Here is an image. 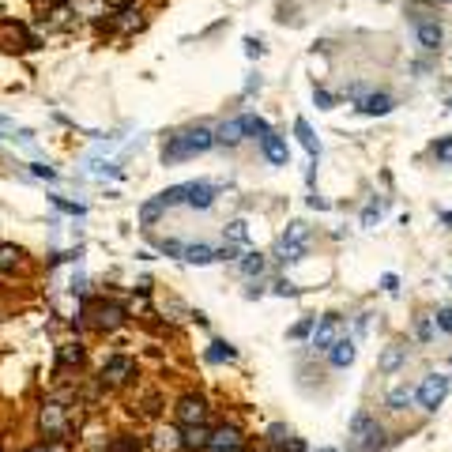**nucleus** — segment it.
Masks as SVG:
<instances>
[{"instance_id": "34", "label": "nucleus", "mask_w": 452, "mask_h": 452, "mask_svg": "<svg viewBox=\"0 0 452 452\" xmlns=\"http://www.w3.org/2000/svg\"><path fill=\"white\" fill-rule=\"evenodd\" d=\"M433 158H437V163H452V136H445V140H437L433 143Z\"/></svg>"}, {"instance_id": "30", "label": "nucleus", "mask_w": 452, "mask_h": 452, "mask_svg": "<svg viewBox=\"0 0 452 452\" xmlns=\"http://www.w3.org/2000/svg\"><path fill=\"white\" fill-rule=\"evenodd\" d=\"M185 189H189V185H170L166 192H158L163 207H178V204H185Z\"/></svg>"}, {"instance_id": "29", "label": "nucleus", "mask_w": 452, "mask_h": 452, "mask_svg": "<svg viewBox=\"0 0 452 452\" xmlns=\"http://www.w3.org/2000/svg\"><path fill=\"white\" fill-rule=\"evenodd\" d=\"M163 211H166V207H163V200L155 196V200H148V204L140 207V222H143V226H155V219L163 215Z\"/></svg>"}, {"instance_id": "33", "label": "nucleus", "mask_w": 452, "mask_h": 452, "mask_svg": "<svg viewBox=\"0 0 452 452\" xmlns=\"http://www.w3.org/2000/svg\"><path fill=\"white\" fill-rule=\"evenodd\" d=\"M49 204H53V207H61V211H68V215H76V219H79V215H83V211H87L83 204H76V200H64V196H49Z\"/></svg>"}, {"instance_id": "26", "label": "nucleus", "mask_w": 452, "mask_h": 452, "mask_svg": "<svg viewBox=\"0 0 452 452\" xmlns=\"http://www.w3.org/2000/svg\"><path fill=\"white\" fill-rule=\"evenodd\" d=\"M222 237H226V245H245L249 242V226L242 219H234V222L222 226Z\"/></svg>"}, {"instance_id": "21", "label": "nucleus", "mask_w": 452, "mask_h": 452, "mask_svg": "<svg viewBox=\"0 0 452 452\" xmlns=\"http://www.w3.org/2000/svg\"><path fill=\"white\" fill-rule=\"evenodd\" d=\"M354 339H336V343H332V347H328V358H332V366H336V369H347L351 362H354Z\"/></svg>"}, {"instance_id": "42", "label": "nucleus", "mask_w": 452, "mask_h": 452, "mask_svg": "<svg viewBox=\"0 0 452 452\" xmlns=\"http://www.w3.org/2000/svg\"><path fill=\"white\" fill-rule=\"evenodd\" d=\"M245 53H249V57H260V53H264V46L257 42V38H245Z\"/></svg>"}, {"instance_id": "32", "label": "nucleus", "mask_w": 452, "mask_h": 452, "mask_svg": "<svg viewBox=\"0 0 452 452\" xmlns=\"http://www.w3.org/2000/svg\"><path fill=\"white\" fill-rule=\"evenodd\" d=\"M415 339L430 343L433 339V317H415Z\"/></svg>"}, {"instance_id": "10", "label": "nucleus", "mask_w": 452, "mask_h": 452, "mask_svg": "<svg viewBox=\"0 0 452 452\" xmlns=\"http://www.w3.org/2000/svg\"><path fill=\"white\" fill-rule=\"evenodd\" d=\"M174 415L181 426H200V422L207 418V404H204V396H181L178 407H174Z\"/></svg>"}, {"instance_id": "22", "label": "nucleus", "mask_w": 452, "mask_h": 452, "mask_svg": "<svg viewBox=\"0 0 452 452\" xmlns=\"http://www.w3.org/2000/svg\"><path fill=\"white\" fill-rule=\"evenodd\" d=\"M407 362V347H400V343H392V347H384V354L377 358V369L381 374H396Z\"/></svg>"}, {"instance_id": "8", "label": "nucleus", "mask_w": 452, "mask_h": 452, "mask_svg": "<svg viewBox=\"0 0 452 452\" xmlns=\"http://www.w3.org/2000/svg\"><path fill=\"white\" fill-rule=\"evenodd\" d=\"M0 46L4 49H34L38 38L16 19H0Z\"/></svg>"}, {"instance_id": "13", "label": "nucleus", "mask_w": 452, "mask_h": 452, "mask_svg": "<svg viewBox=\"0 0 452 452\" xmlns=\"http://www.w3.org/2000/svg\"><path fill=\"white\" fill-rule=\"evenodd\" d=\"M336 339H339V317L328 313L321 317V324H313V351H328Z\"/></svg>"}, {"instance_id": "36", "label": "nucleus", "mask_w": 452, "mask_h": 452, "mask_svg": "<svg viewBox=\"0 0 452 452\" xmlns=\"http://www.w3.org/2000/svg\"><path fill=\"white\" fill-rule=\"evenodd\" d=\"M313 102H317V110H336V95H332V91H321V87H317V91H313Z\"/></svg>"}, {"instance_id": "39", "label": "nucleus", "mask_w": 452, "mask_h": 452, "mask_svg": "<svg viewBox=\"0 0 452 452\" xmlns=\"http://www.w3.org/2000/svg\"><path fill=\"white\" fill-rule=\"evenodd\" d=\"M377 219H381V204H369V207H366V215H362V222H366V226H374Z\"/></svg>"}, {"instance_id": "48", "label": "nucleus", "mask_w": 452, "mask_h": 452, "mask_svg": "<svg viewBox=\"0 0 452 452\" xmlns=\"http://www.w3.org/2000/svg\"><path fill=\"white\" fill-rule=\"evenodd\" d=\"M448 110H452V98H448Z\"/></svg>"}, {"instance_id": "3", "label": "nucleus", "mask_w": 452, "mask_h": 452, "mask_svg": "<svg viewBox=\"0 0 452 452\" xmlns=\"http://www.w3.org/2000/svg\"><path fill=\"white\" fill-rule=\"evenodd\" d=\"M83 317L91 321V328H98V332H117L125 321H128V313H125V305H117V302H87L83 305Z\"/></svg>"}, {"instance_id": "7", "label": "nucleus", "mask_w": 452, "mask_h": 452, "mask_svg": "<svg viewBox=\"0 0 452 452\" xmlns=\"http://www.w3.org/2000/svg\"><path fill=\"white\" fill-rule=\"evenodd\" d=\"M448 384H452V377H445V374H430V377L415 389V404H418L422 411H437V407L445 404V396H448Z\"/></svg>"}, {"instance_id": "17", "label": "nucleus", "mask_w": 452, "mask_h": 452, "mask_svg": "<svg viewBox=\"0 0 452 452\" xmlns=\"http://www.w3.org/2000/svg\"><path fill=\"white\" fill-rule=\"evenodd\" d=\"M207 437H211V426H207V422H200V426H181V448L204 452V448H207Z\"/></svg>"}, {"instance_id": "1", "label": "nucleus", "mask_w": 452, "mask_h": 452, "mask_svg": "<svg viewBox=\"0 0 452 452\" xmlns=\"http://www.w3.org/2000/svg\"><path fill=\"white\" fill-rule=\"evenodd\" d=\"M215 148V128L207 125H192V128H181L174 132L166 143H163V166H174V163H185V158H196Z\"/></svg>"}, {"instance_id": "14", "label": "nucleus", "mask_w": 452, "mask_h": 452, "mask_svg": "<svg viewBox=\"0 0 452 452\" xmlns=\"http://www.w3.org/2000/svg\"><path fill=\"white\" fill-rule=\"evenodd\" d=\"M354 110L362 113V117H389V113L396 110V102H392V95H377V91H374V95H362V98H358Z\"/></svg>"}, {"instance_id": "35", "label": "nucleus", "mask_w": 452, "mask_h": 452, "mask_svg": "<svg viewBox=\"0 0 452 452\" xmlns=\"http://www.w3.org/2000/svg\"><path fill=\"white\" fill-rule=\"evenodd\" d=\"M433 328H437V332H445V336H452V309H448V305L433 313Z\"/></svg>"}, {"instance_id": "5", "label": "nucleus", "mask_w": 452, "mask_h": 452, "mask_svg": "<svg viewBox=\"0 0 452 452\" xmlns=\"http://www.w3.org/2000/svg\"><path fill=\"white\" fill-rule=\"evenodd\" d=\"M305 245H309V226L302 219H294L287 226V234L279 237V260L283 264H298L305 257Z\"/></svg>"}, {"instance_id": "19", "label": "nucleus", "mask_w": 452, "mask_h": 452, "mask_svg": "<svg viewBox=\"0 0 452 452\" xmlns=\"http://www.w3.org/2000/svg\"><path fill=\"white\" fill-rule=\"evenodd\" d=\"M294 136H298V143L305 148V155L317 163V158H321V140H317V132L309 128V121H305V117H298V121H294Z\"/></svg>"}, {"instance_id": "45", "label": "nucleus", "mask_w": 452, "mask_h": 452, "mask_svg": "<svg viewBox=\"0 0 452 452\" xmlns=\"http://www.w3.org/2000/svg\"><path fill=\"white\" fill-rule=\"evenodd\" d=\"M441 219H445V222H448V226H452V211H445V215H441Z\"/></svg>"}, {"instance_id": "38", "label": "nucleus", "mask_w": 452, "mask_h": 452, "mask_svg": "<svg viewBox=\"0 0 452 452\" xmlns=\"http://www.w3.org/2000/svg\"><path fill=\"white\" fill-rule=\"evenodd\" d=\"M313 324H317V317H305V321H298L294 328H290V336H294V339H305V336L313 332Z\"/></svg>"}, {"instance_id": "44", "label": "nucleus", "mask_w": 452, "mask_h": 452, "mask_svg": "<svg viewBox=\"0 0 452 452\" xmlns=\"http://www.w3.org/2000/svg\"><path fill=\"white\" fill-rule=\"evenodd\" d=\"M19 452H53V445L42 441V445H31V448H19Z\"/></svg>"}, {"instance_id": "31", "label": "nucleus", "mask_w": 452, "mask_h": 452, "mask_svg": "<svg viewBox=\"0 0 452 452\" xmlns=\"http://www.w3.org/2000/svg\"><path fill=\"white\" fill-rule=\"evenodd\" d=\"M237 268H242V275H260L264 272V257H260V252H249V257H242Z\"/></svg>"}, {"instance_id": "15", "label": "nucleus", "mask_w": 452, "mask_h": 452, "mask_svg": "<svg viewBox=\"0 0 452 452\" xmlns=\"http://www.w3.org/2000/svg\"><path fill=\"white\" fill-rule=\"evenodd\" d=\"M23 264H26V252L19 245H11V242H0V275L11 279L16 272H23Z\"/></svg>"}, {"instance_id": "41", "label": "nucleus", "mask_w": 452, "mask_h": 452, "mask_svg": "<svg viewBox=\"0 0 452 452\" xmlns=\"http://www.w3.org/2000/svg\"><path fill=\"white\" fill-rule=\"evenodd\" d=\"M275 294H283V298H287V294H298V287L287 283V279H279V283H275Z\"/></svg>"}, {"instance_id": "16", "label": "nucleus", "mask_w": 452, "mask_h": 452, "mask_svg": "<svg viewBox=\"0 0 452 452\" xmlns=\"http://www.w3.org/2000/svg\"><path fill=\"white\" fill-rule=\"evenodd\" d=\"M242 140H245L242 117H234V121H222V125L215 128V148H237Z\"/></svg>"}, {"instance_id": "2", "label": "nucleus", "mask_w": 452, "mask_h": 452, "mask_svg": "<svg viewBox=\"0 0 452 452\" xmlns=\"http://www.w3.org/2000/svg\"><path fill=\"white\" fill-rule=\"evenodd\" d=\"M72 430V418H68V407L61 400H46L38 407V433L46 437V441H64Z\"/></svg>"}, {"instance_id": "20", "label": "nucleus", "mask_w": 452, "mask_h": 452, "mask_svg": "<svg viewBox=\"0 0 452 452\" xmlns=\"http://www.w3.org/2000/svg\"><path fill=\"white\" fill-rule=\"evenodd\" d=\"M140 23H143V11H140V8H128V4H121V11L110 19V26H113L117 34H132Z\"/></svg>"}, {"instance_id": "11", "label": "nucleus", "mask_w": 452, "mask_h": 452, "mask_svg": "<svg viewBox=\"0 0 452 452\" xmlns=\"http://www.w3.org/2000/svg\"><path fill=\"white\" fill-rule=\"evenodd\" d=\"M260 151H264V158H268L272 166H290V148H287V140L279 136L275 128H268L260 136Z\"/></svg>"}, {"instance_id": "46", "label": "nucleus", "mask_w": 452, "mask_h": 452, "mask_svg": "<svg viewBox=\"0 0 452 452\" xmlns=\"http://www.w3.org/2000/svg\"><path fill=\"white\" fill-rule=\"evenodd\" d=\"M113 4H117V8H121V4H125V0H113Z\"/></svg>"}, {"instance_id": "40", "label": "nucleus", "mask_w": 452, "mask_h": 452, "mask_svg": "<svg viewBox=\"0 0 452 452\" xmlns=\"http://www.w3.org/2000/svg\"><path fill=\"white\" fill-rule=\"evenodd\" d=\"M158 249H163L166 257H181V252H185V245H181V242H163Z\"/></svg>"}, {"instance_id": "27", "label": "nucleus", "mask_w": 452, "mask_h": 452, "mask_svg": "<svg viewBox=\"0 0 452 452\" xmlns=\"http://www.w3.org/2000/svg\"><path fill=\"white\" fill-rule=\"evenodd\" d=\"M234 358H237V351H234L226 339H215V343L207 347V362H234Z\"/></svg>"}, {"instance_id": "12", "label": "nucleus", "mask_w": 452, "mask_h": 452, "mask_svg": "<svg viewBox=\"0 0 452 452\" xmlns=\"http://www.w3.org/2000/svg\"><path fill=\"white\" fill-rule=\"evenodd\" d=\"M211 204H215V185L211 181H189V189H185V207L207 211Z\"/></svg>"}, {"instance_id": "18", "label": "nucleus", "mask_w": 452, "mask_h": 452, "mask_svg": "<svg viewBox=\"0 0 452 452\" xmlns=\"http://www.w3.org/2000/svg\"><path fill=\"white\" fill-rule=\"evenodd\" d=\"M415 34H418V46H422V49H437V46L445 42V31H441V23H433V19H418Z\"/></svg>"}, {"instance_id": "24", "label": "nucleus", "mask_w": 452, "mask_h": 452, "mask_svg": "<svg viewBox=\"0 0 452 452\" xmlns=\"http://www.w3.org/2000/svg\"><path fill=\"white\" fill-rule=\"evenodd\" d=\"M83 358H87V347H83V343H61V351H57V369L79 366Z\"/></svg>"}, {"instance_id": "4", "label": "nucleus", "mask_w": 452, "mask_h": 452, "mask_svg": "<svg viewBox=\"0 0 452 452\" xmlns=\"http://www.w3.org/2000/svg\"><path fill=\"white\" fill-rule=\"evenodd\" d=\"M381 437H384V430L374 422L369 411H358V415L351 418V448L354 452H374L381 445Z\"/></svg>"}, {"instance_id": "23", "label": "nucleus", "mask_w": 452, "mask_h": 452, "mask_svg": "<svg viewBox=\"0 0 452 452\" xmlns=\"http://www.w3.org/2000/svg\"><path fill=\"white\" fill-rule=\"evenodd\" d=\"M411 404H415V389H407V384H400V389H392L389 396H384V407L396 411V415H404Z\"/></svg>"}, {"instance_id": "28", "label": "nucleus", "mask_w": 452, "mask_h": 452, "mask_svg": "<svg viewBox=\"0 0 452 452\" xmlns=\"http://www.w3.org/2000/svg\"><path fill=\"white\" fill-rule=\"evenodd\" d=\"M242 128H245V140H249V136H264L272 125L264 121V117H257V113H245V117H242Z\"/></svg>"}, {"instance_id": "47", "label": "nucleus", "mask_w": 452, "mask_h": 452, "mask_svg": "<svg viewBox=\"0 0 452 452\" xmlns=\"http://www.w3.org/2000/svg\"><path fill=\"white\" fill-rule=\"evenodd\" d=\"M321 452H336V448H321Z\"/></svg>"}, {"instance_id": "25", "label": "nucleus", "mask_w": 452, "mask_h": 452, "mask_svg": "<svg viewBox=\"0 0 452 452\" xmlns=\"http://www.w3.org/2000/svg\"><path fill=\"white\" fill-rule=\"evenodd\" d=\"M181 260L185 264H196V268H204V264H215V249H211V245H185Z\"/></svg>"}, {"instance_id": "37", "label": "nucleus", "mask_w": 452, "mask_h": 452, "mask_svg": "<svg viewBox=\"0 0 452 452\" xmlns=\"http://www.w3.org/2000/svg\"><path fill=\"white\" fill-rule=\"evenodd\" d=\"M31 178H38V181H57V170L46 166V163H31Z\"/></svg>"}, {"instance_id": "43", "label": "nucleus", "mask_w": 452, "mask_h": 452, "mask_svg": "<svg viewBox=\"0 0 452 452\" xmlns=\"http://www.w3.org/2000/svg\"><path fill=\"white\" fill-rule=\"evenodd\" d=\"M381 287L389 290V294H396V290H400V279H396V275H384V279H381Z\"/></svg>"}, {"instance_id": "9", "label": "nucleus", "mask_w": 452, "mask_h": 452, "mask_svg": "<svg viewBox=\"0 0 452 452\" xmlns=\"http://www.w3.org/2000/svg\"><path fill=\"white\" fill-rule=\"evenodd\" d=\"M204 452H245V437L237 426H219V430H211Z\"/></svg>"}, {"instance_id": "6", "label": "nucleus", "mask_w": 452, "mask_h": 452, "mask_svg": "<svg viewBox=\"0 0 452 452\" xmlns=\"http://www.w3.org/2000/svg\"><path fill=\"white\" fill-rule=\"evenodd\" d=\"M132 377H136V362H132L128 354H110L98 369V381L106 384V389H121V384H128Z\"/></svg>"}]
</instances>
